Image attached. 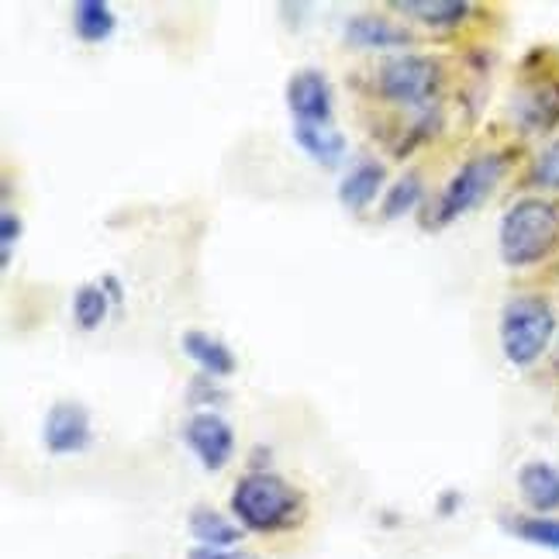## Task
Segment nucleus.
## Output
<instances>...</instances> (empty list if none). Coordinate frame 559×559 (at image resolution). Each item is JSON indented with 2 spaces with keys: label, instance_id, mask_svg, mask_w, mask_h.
<instances>
[{
  "label": "nucleus",
  "instance_id": "11",
  "mask_svg": "<svg viewBox=\"0 0 559 559\" xmlns=\"http://www.w3.org/2000/svg\"><path fill=\"white\" fill-rule=\"evenodd\" d=\"M383 180H386V169L380 159H370V156L356 159L349 166V174L338 183V204L346 211H367L377 201V193L383 190Z\"/></svg>",
  "mask_w": 559,
  "mask_h": 559
},
{
  "label": "nucleus",
  "instance_id": "15",
  "mask_svg": "<svg viewBox=\"0 0 559 559\" xmlns=\"http://www.w3.org/2000/svg\"><path fill=\"white\" fill-rule=\"evenodd\" d=\"M190 535L198 539V546H207V549H235L242 543V525L225 519L222 511L201 504L190 511Z\"/></svg>",
  "mask_w": 559,
  "mask_h": 559
},
{
  "label": "nucleus",
  "instance_id": "5",
  "mask_svg": "<svg viewBox=\"0 0 559 559\" xmlns=\"http://www.w3.org/2000/svg\"><path fill=\"white\" fill-rule=\"evenodd\" d=\"M508 169V156L501 153H480V156H469L453 177H449L442 198L436 204V214H432V225L436 228H445L453 225L456 218H463V214H469L473 207H480L493 187L501 183Z\"/></svg>",
  "mask_w": 559,
  "mask_h": 559
},
{
  "label": "nucleus",
  "instance_id": "22",
  "mask_svg": "<svg viewBox=\"0 0 559 559\" xmlns=\"http://www.w3.org/2000/svg\"><path fill=\"white\" fill-rule=\"evenodd\" d=\"M21 235H25V222H21V214L4 207L0 211V266H11L14 260V249L21 242Z\"/></svg>",
  "mask_w": 559,
  "mask_h": 559
},
{
  "label": "nucleus",
  "instance_id": "6",
  "mask_svg": "<svg viewBox=\"0 0 559 559\" xmlns=\"http://www.w3.org/2000/svg\"><path fill=\"white\" fill-rule=\"evenodd\" d=\"M41 442L52 456H76L87 453L94 445V425H91V412L87 404L80 401H56L46 421H41Z\"/></svg>",
  "mask_w": 559,
  "mask_h": 559
},
{
  "label": "nucleus",
  "instance_id": "1",
  "mask_svg": "<svg viewBox=\"0 0 559 559\" xmlns=\"http://www.w3.org/2000/svg\"><path fill=\"white\" fill-rule=\"evenodd\" d=\"M559 246V204L546 198L514 201L498 228L501 263L511 270H528L543 263Z\"/></svg>",
  "mask_w": 559,
  "mask_h": 559
},
{
  "label": "nucleus",
  "instance_id": "8",
  "mask_svg": "<svg viewBox=\"0 0 559 559\" xmlns=\"http://www.w3.org/2000/svg\"><path fill=\"white\" fill-rule=\"evenodd\" d=\"M287 111L294 124H332L335 115V94H332V80L325 70L305 67L287 80Z\"/></svg>",
  "mask_w": 559,
  "mask_h": 559
},
{
  "label": "nucleus",
  "instance_id": "14",
  "mask_svg": "<svg viewBox=\"0 0 559 559\" xmlns=\"http://www.w3.org/2000/svg\"><path fill=\"white\" fill-rule=\"evenodd\" d=\"M519 490L522 501L535 514L559 511V469L546 460H532L519 469Z\"/></svg>",
  "mask_w": 559,
  "mask_h": 559
},
{
  "label": "nucleus",
  "instance_id": "17",
  "mask_svg": "<svg viewBox=\"0 0 559 559\" xmlns=\"http://www.w3.org/2000/svg\"><path fill=\"white\" fill-rule=\"evenodd\" d=\"M391 8L404 17H415L418 25H428V28L463 25L466 14L473 11L466 0H397V4H391Z\"/></svg>",
  "mask_w": 559,
  "mask_h": 559
},
{
  "label": "nucleus",
  "instance_id": "10",
  "mask_svg": "<svg viewBox=\"0 0 559 559\" xmlns=\"http://www.w3.org/2000/svg\"><path fill=\"white\" fill-rule=\"evenodd\" d=\"M180 349L187 359L198 362V370L211 380H225L239 370V359L228 349V342L211 335V332H201V329H187L180 335Z\"/></svg>",
  "mask_w": 559,
  "mask_h": 559
},
{
  "label": "nucleus",
  "instance_id": "21",
  "mask_svg": "<svg viewBox=\"0 0 559 559\" xmlns=\"http://www.w3.org/2000/svg\"><path fill=\"white\" fill-rule=\"evenodd\" d=\"M528 187H539V190H559V139L549 142L539 156L532 159L528 169Z\"/></svg>",
  "mask_w": 559,
  "mask_h": 559
},
{
  "label": "nucleus",
  "instance_id": "16",
  "mask_svg": "<svg viewBox=\"0 0 559 559\" xmlns=\"http://www.w3.org/2000/svg\"><path fill=\"white\" fill-rule=\"evenodd\" d=\"M70 21H73L76 38L87 41V46H100V41H107L118 28L115 8L104 4V0H76L70 11Z\"/></svg>",
  "mask_w": 559,
  "mask_h": 559
},
{
  "label": "nucleus",
  "instance_id": "25",
  "mask_svg": "<svg viewBox=\"0 0 559 559\" xmlns=\"http://www.w3.org/2000/svg\"><path fill=\"white\" fill-rule=\"evenodd\" d=\"M456 501H460V498H456L453 490H449L445 498H442V514H449V511H453V504H456Z\"/></svg>",
  "mask_w": 559,
  "mask_h": 559
},
{
  "label": "nucleus",
  "instance_id": "18",
  "mask_svg": "<svg viewBox=\"0 0 559 559\" xmlns=\"http://www.w3.org/2000/svg\"><path fill=\"white\" fill-rule=\"evenodd\" d=\"M107 311H111V297H107L100 280H94V284H80L73 290V318L83 332L100 329L107 321Z\"/></svg>",
  "mask_w": 559,
  "mask_h": 559
},
{
  "label": "nucleus",
  "instance_id": "9",
  "mask_svg": "<svg viewBox=\"0 0 559 559\" xmlns=\"http://www.w3.org/2000/svg\"><path fill=\"white\" fill-rule=\"evenodd\" d=\"M346 41L353 49L362 52H383V49H407L415 41V35L404 25H397L394 17L386 14H353L342 28Z\"/></svg>",
  "mask_w": 559,
  "mask_h": 559
},
{
  "label": "nucleus",
  "instance_id": "4",
  "mask_svg": "<svg viewBox=\"0 0 559 559\" xmlns=\"http://www.w3.org/2000/svg\"><path fill=\"white\" fill-rule=\"evenodd\" d=\"M377 91L383 100H391L407 111L428 115L432 104L439 100L442 91V67L432 56H418V52H401L391 56L377 70Z\"/></svg>",
  "mask_w": 559,
  "mask_h": 559
},
{
  "label": "nucleus",
  "instance_id": "13",
  "mask_svg": "<svg viewBox=\"0 0 559 559\" xmlns=\"http://www.w3.org/2000/svg\"><path fill=\"white\" fill-rule=\"evenodd\" d=\"M514 118L525 128V132H549L559 121V83H539V87H528L514 97Z\"/></svg>",
  "mask_w": 559,
  "mask_h": 559
},
{
  "label": "nucleus",
  "instance_id": "2",
  "mask_svg": "<svg viewBox=\"0 0 559 559\" xmlns=\"http://www.w3.org/2000/svg\"><path fill=\"white\" fill-rule=\"evenodd\" d=\"M305 498L284 477L270 469H252L231 490V514L246 532H287L300 522Z\"/></svg>",
  "mask_w": 559,
  "mask_h": 559
},
{
  "label": "nucleus",
  "instance_id": "23",
  "mask_svg": "<svg viewBox=\"0 0 559 559\" xmlns=\"http://www.w3.org/2000/svg\"><path fill=\"white\" fill-rule=\"evenodd\" d=\"M187 559H252V556L242 552V549H207V546H198V549H190Z\"/></svg>",
  "mask_w": 559,
  "mask_h": 559
},
{
  "label": "nucleus",
  "instance_id": "19",
  "mask_svg": "<svg viewBox=\"0 0 559 559\" xmlns=\"http://www.w3.org/2000/svg\"><path fill=\"white\" fill-rule=\"evenodd\" d=\"M425 198V187H421V177L418 174H404L397 183H391L383 198V218L386 222H397L404 214H412Z\"/></svg>",
  "mask_w": 559,
  "mask_h": 559
},
{
  "label": "nucleus",
  "instance_id": "7",
  "mask_svg": "<svg viewBox=\"0 0 559 559\" xmlns=\"http://www.w3.org/2000/svg\"><path fill=\"white\" fill-rule=\"evenodd\" d=\"M183 442L207 473H218L235 456V428L218 412H193L183 425Z\"/></svg>",
  "mask_w": 559,
  "mask_h": 559
},
{
  "label": "nucleus",
  "instance_id": "24",
  "mask_svg": "<svg viewBox=\"0 0 559 559\" xmlns=\"http://www.w3.org/2000/svg\"><path fill=\"white\" fill-rule=\"evenodd\" d=\"M100 284H104L107 297H111V305H121V300H124V287H121V280H118L115 273H104V276H100Z\"/></svg>",
  "mask_w": 559,
  "mask_h": 559
},
{
  "label": "nucleus",
  "instance_id": "20",
  "mask_svg": "<svg viewBox=\"0 0 559 559\" xmlns=\"http://www.w3.org/2000/svg\"><path fill=\"white\" fill-rule=\"evenodd\" d=\"M511 532L532 546L559 552V519H549V514H528V519H519L511 525Z\"/></svg>",
  "mask_w": 559,
  "mask_h": 559
},
{
  "label": "nucleus",
  "instance_id": "3",
  "mask_svg": "<svg viewBox=\"0 0 559 559\" xmlns=\"http://www.w3.org/2000/svg\"><path fill=\"white\" fill-rule=\"evenodd\" d=\"M556 329H559V321L546 297H535V294L511 297L501 311V329H498L504 359L519 370L539 362L549 349Z\"/></svg>",
  "mask_w": 559,
  "mask_h": 559
},
{
  "label": "nucleus",
  "instance_id": "12",
  "mask_svg": "<svg viewBox=\"0 0 559 559\" xmlns=\"http://www.w3.org/2000/svg\"><path fill=\"white\" fill-rule=\"evenodd\" d=\"M294 142L311 163L325 166V169L342 166L349 153V142L335 124H294Z\"/></svg>",
  "mask_w": 559,
  "mask_h": 559
}]
</instances>
